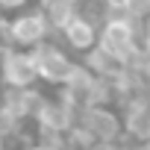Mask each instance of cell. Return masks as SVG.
Listing matches in <instances>:
<instances>
[{
    "mask_svg": "<svg viewBox=\"0 0 150 150\" xmlns=\"http://www.w3.org/2000/svg\"><path fill=\"white\" fill-rule=\"evenodd\" d=\"M77 127L86 129L100 147H115L124 141V127H121V112L112 106H88L77 115Z\"/></svg>",
    "mask_w": 150,
    "mask_h": 150,
    "instance_id": "obj_3",
    "label": "cell"
},
{
    "mask_svg": "<svg viewBox=\"0 0 150 150\" xmlns=\"http://www.w3.org/2000/svg\"><path fill=\"white\" fill-rule=\"evenodd\" d=\"M59 33H62V38H65V47L74 50V53H83V56H86L88 50L97 47V24H91V21L83 18V15L71 18Z\"/></svg>",
    "mask_w": 150,
    "mask_h": 150,
    "instance_id": "obj_7",
    "label": "cell"
},
{
    "mask_svg": "<svg viewBox=\"0 0 150 150\" xmlns=\"http://www.w3.org/2000/svg\"><path fill=\"white\" fill-rule=\"evenodd\" d=\"M30 3H35V0H0V15L3 12H24V9H30Z\"/></svg>",
    "mask_w": 150,
    "mask_h": 150,
    "instance_id": "obj_9",
    "label": "cell"
},
{
    "mask_svg": "<svg viewBox=\"0 0 150 150\" xmlns=\"http://www.w3.org/2000/svg\"><path fill=\"white\" fill-rule=\"evenodd\" d=\"M30 56H33V65H35L38 80L47 83V86H56V88L65 86L68 74L74 71V65H77V59H74L68 50H62L53 38L44 41V44H38V47H33Z\"/></svg>",
    "mask_w": 150,
    "mask_h": 150,
    "instance_id": "obj_2",
    "label": "cell"
},
{
    "mask_svg": "<svg viewBox=\"0 0 150 150\" xmlns=\"http://www.w3.org/2000/svg\"><path fill=\"white\" fill-rule=\"evenodd\" d=\"M50 35L53 33H50V27H47V21H44V15L38 12L35 3L30 9H24V12L9 18V38H12L15 50H27L30 53L33 47L50 41Z\"/></svg>",
    "mask_w": 150,
    "mask_h": 150,
    "instance_id": "obj_4",
    "label": "cell"
},
{
    "mask_svg": "<svg viewBox=\"0 0 150 150\" xmlns=\"http://www.w3.org/2000/svg\"><path fill=\"white\" fill-rule=\"evenodd\" d=\"M97 47L124 68L138 53V24H132L124 15H109L97 27Z\"/></svg>",
    "mask_w": 150,
    "mask_h": 150,
    "instance_id": "obj_1",
    "label": "cell"
},
{
    "mask_svg": "<svg viewBox=\"0 0 150 150\" xmlns=\"http://www.w3.org/2000/svg\"><path fill=\"white\" fill-rule=\"evenodd\" d=\"M33 127L44 135H65L71 127H77V112H74L59 94H44V103L38 106Z\"/></svg>",
    "mask_w": 150,
    "mask_h": 150,
    "instance_id": "obj_5",
    "label": "cell"
},
{
    "mask_svg": "<svg viewBox=\"0 0 150 150\" xmlns=\"http://www.w3.org/2000/svg\"><path fill=\"white\" fill-rule=\"evenodd\" d=\"M35 83H38V74L33 56L27 50H9L0 65V86L12 91H24V88H35Z\"/></svg>",
    "mask_w": 150,
    "mask_h": 150,
    "instance_id": "obj_6",
    "label": "cell"
},
{
    "mask_svg": "<svg viewBox=\"0 0 150 150\" xmlns=\"http://www.w3.org/2000/svg\"><path fill=\"white\" fill-rule=\"evenodd\" d=\"M124 18H129L132 24H144L150 18V0H124Z\"/></svg>",
    "mask_w": 150,
    "mask_h": 150,
    "instance_id": "obj_8",
    "label": "cell"
},
{
    "mask_svg": "<svg viewBox=\"0 0 150 150\" xmlns=\"http://www.w3.org/2000/svg\"><path fill=\"white\" fill-rule=\"evenodd\" d=\"M0 91H3V86H0Z\"/></svg>",
    "mask_w": 150,
    "mask_h": 150,
    "instance_id": "obj_11",
    "label": "cell"
},
{
    "mask_svg": "<svg viewBox=\"0 0 150 150\" xmlns=\"http://www.w3.org/2000/svg\"><path fill=\"white\" fill-rule=\"evenodd\" d=\"M0 150H6V141H3V138H0Z\"/></svg>",
    "mask_w": 150,
    "mask_h": 150,
    "instance_id": "obj_10",
    "label": "cell"
}]
</instances>
